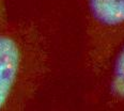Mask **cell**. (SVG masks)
I'll list each match as a JSON object with an SVG mask.
<instances>
[{
	"label": "cell",
	"instance_id": "obj_3",
	"mask_svg": "<svg viewBox=\"0 0 124 111\" xmlns=\"http://www.w3.org/2000/svg\"><path fill=\"white\" fill-rule=\"evenodd\" d=\"M109 96L118 103H124V44L118 48L109 82Z\"/></svg>",
	"mask_w": 124,
	"mask_h": 111
},
{
	"label": "cell",
	"instance_id": "obj_2",
	"mask_svg": "<svg viewBox=\"0 0 124 111\" xmlns=\"http://www.w3.org/2000/svg\"><path fill=\"white\" fill-rule=\"evenodd\" d=\"M90 59L96 73L108 66L124 40V0H87Z\"/></svg>",
	"mask_w": 124,
	"mask_h": 111
},
{
	"label": "cell",
	"instance_id": "obj_1",
	"mask_svg": "<svg viewBox=\"0 0 124 111\" xmlns=\"http://www.w3.org/2000/svg\"><path fill=\"white\" fill-rule=\"evenodd\" d=\"M33 37L18 31L0 34V110L17 106L41 73L43 55Z\"/></svg>",
	"mask_w": 124,
	"mask_h": 111
}]
</instances>
